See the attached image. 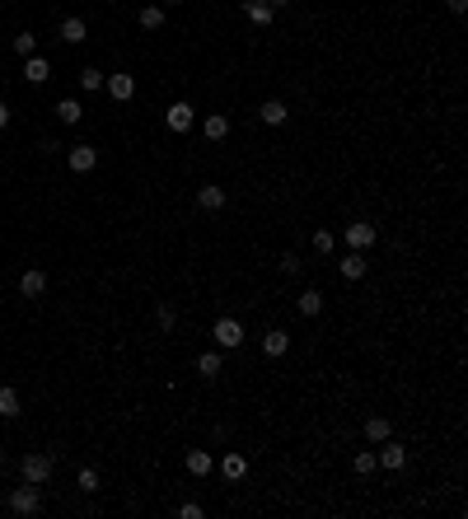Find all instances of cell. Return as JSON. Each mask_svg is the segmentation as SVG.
I'll return each mask as SVG.
<instances>
[{
	"instance_id": "cell-1",
	"label": "cell",
	"mask_w": 468,
	"mask_h": 519,
	"mask_svg": "<svg viewBox=\"0 0 468 519\" xmlns=\"http://www.w3.org/2000/svg\"><path fill=\"white\" fill-rule=\"evenodd\" d=\"M211 337H216L220 351H234V346H244V323H239V318H216V332H211Z\"/></svg>"
},
{
	"instance_id": "cell-2",
	"label": "cell",
	"mask_w": 468,
	"mask_h": 519,
	"mask_svg": "<svg viewBox=\"0 0 468 519\" xmlns=\"http://www.w3.org/2000/svg\"><path fill=\"white\" fill-rule=\"evenodd\" d=\"M19 472H24V482H33V487H43L47 477H52V454H24Z\"/></svg>"
},
{
	"instance_id": "cell-3",
	"label": "cell",
	"mask_w": 468,
	"mask_h": 519,
	"mask_svg": "<svg viewBox=\"0 0 468 519\" xmlns=\"http://www.w3.org/2000/svg\"><path fill=\"white\" fill-rule=\"evenodd\" d=\"M10 510H15V515H38V510H43V496H38V487H33V482L15 487V491H10Z\"/></svg>"
},
{
	"instance_id": "cell-4",
	"label": "cell",
	"mask_w": 468,
	"mask_h": 519,
	"mask_svg": "<svg viewBox=\"0 0 468 519\" xmlns=\"http://www.w3.org/2000/svg\"><path fill=\"white\" fill-rule=\"evenodd\" d=\"M342 239H346V248H351V253H365L374 239H379V230H374L370 220H356V225H346V234H342Z\"/></svg>"
},
{
	"instance_id": "cell-5",
	"label": "cell",
	"mask_w": 468,
	"mask_h": 519,
	"mask_svg": "<svg viewBox=\"0 0 468 519\" xmlns=\"http://www.w3.org/2000/svg\"><path fill=\"white\" fill-rule=\"evenodd\" d=\"M192 122H197V112H192V103H169V112H164V126L169 131H192Z\"/></svg>"
},
{
	"instance_id": "cell-6",
	"label": "cell",
	"mask_w": 468,
	"mask_h": 519,
	"mask_svg": "<svg viewBox=\"0 0 468 519\" xmlns=\"http://www.w3.org/2000/svg\"><path fill=\"white\" fill-rule=\"evenodd\" d=\"M66 164L75 173H89L94 164H98V150H94V145H71V150H66Z\"/></svg>"
},
{
	"instance_id": "cell-7",
	"label": "cell",
	"mask_w": 468,
	"mask_h": 519,
	"mask_svg": "<svg viewBox=\"0 0 468 519\" xmlns=\"http://www.w3.org/2000/svg\"><path fill=\"white\" fill-rule=\"evenodd\" d=\"M19 295H24V299H38V295H47V271L29 267L24 276H19Z\"/></svg>"
},
{
	"instance_id": "cell-8",
	"label": "cell",
	"mask_w": 468,
	"mask_h": 519,
	"mask_svg": "<svg viewBox=\"0 0 468 519\" xmlns=\"http://www.w3.org/2000/svg\"><path fill=\"white\" fill-rule=\"evenodd\" d=\"M374 458H379V468L398 472V468H403V463H407V449H403V444H393V440H384V449H379V454H374Z\"/></svg>"
},
{
	"instance_id": "cell-9",
	"label": "cell",
	"mask_w": 468,
	"mask_h": 519,
	"mask_svg": "<svg viewBox=\"0 0 468 519\" xmlns=\"http://www.w3.org/2000/svg\"><path fill=\"white\" fill-rule=\"evenodd\" d=\"M108 94L117 98V103H126V98L136 94V75H126V70H117V75H108Z\"/></svg>"
},
{
	"instance_id": "cell-10",
	"label": "cell",
	"mask_w": 468,
	"mask_h": 519,
	"mask_svg": "<svg viewBox=\"0 0 468 519\" xmlns=\"http://www.w3.org/2000/svg\"><path fill=\"white\" fill-rule=\"evenodd\" d=\"M258 117H263L267 126H286V117H291V108H286L281 98H267L263 108H258Z\"/></svg>"
},
{
	"instance_id": "cell-11",
	"label": "cell",
	"mask_w": 468,
	"mask_h": 519,
	"mask_svg": "<svg viewBox=\"0 0 468 519\" xmlns=\"http://www.w3.org/2000/svg\"><path fill=\"white\" fill-rule=\"evenodd\" d=\"M244 15H249L258 29H267V24H272V15H277V5H267V0H244Z\"/></svg>"
},
{
	"instance_id": "cell-12",
	"label": "cell",
	"mask_w": 468,
	"mask_h": 519,
	"mask_svg": "<svg viewBox=\"0 0 468 519\" xmlns=\"http://www.w3.org/2000/svg\"><path fill=\"white\" fill-rule=\"evenodd\" d=\"M389 435H393L389 416H365V440H370V444H384Z\"/></svg>"
},
{
	"instance_id": "cell-13",
	"label": "cell",
	"mask_w": 468,
	"mask_h": 519,
	"mask_svg": "<svg viewBox=\"0 0 468 519\" xmlns=\"http://www.w3.org/2000/svg\"><path fill=\"white\" fill-rule=\"evenodd\" d=\"M24 75H29V84H47V80H52V66H47L43 57H24Z\"/></svg>"
},
{
	"instance_id": "cell-14",
	"label": "cell",
	"mask_w": 468,
	"mask_h": 519,
	"mask_svg": "<svg viewBox=\"0 0 468 519\" xmlns=\"http://www.w3.org/2000/svg\"><path fill=\"white\" fill-rule=\"evenodd\" d=\"M220 370H225V361H220V346H216V351H202V356H197V375H202V379H216Z\"/></svg>"
},
{
	"instance_id": "cell-15",
	"label": "cell",
	"mask_w": 468,
	"mask_h": 519,
	"mask_svg": "<svg viewBox=\"0 0 468 519\" xmlns=\"http://www.w3.org/2000/svg\"><path fill=\"white\" fill-rule=\"evenodd\" d=\"M202 131H206V141H225V136H230V117H225V112H211L202 122Z\"/></svg>"
},
{
	"instance_id": "cell-16",
	"label": "cell",
	"mask_w": 468,
	"mask_h": 519,
	"mask_svg": "<svg viewBox=\"0 0 468 519\" xmlns=\"http://www.w3.org/2000/svg\"><path fill=\"white\" fill-rule=\"evenodd\" d=\"M197 206H202V211H220V206H225V188H216V183L197 188Z\"/></svg>"
},
{
	"instance_id": "cell-17",
	"label": "cell",
	"mask_w": 468,
	"mask_h": 519,
	"mask_svg": "<svg viewBox=\"0 0 468 519\" xmlns=\"http://www.w3.org/2000/svg\"><path fill=\"white\" fill-rule=\"evenodd\" d=\"M263 351H267V356H286V351H291V332L272 328V332L263 337Z\"/></svg>"
},
{
	"instance_id": "cell-18",
	"label": "cell",
	"mask_w": 468,
	"mask_h": 519,
	"mask_svg": "<svg viewBox=\"0 0 468 519\" xmlns=\"http://www.w3.org/2000/svg\"><path fill=\"white\" fill-rule=\"evenodd\" d=\"M365 267H370V262H365V253H346V257H342V276H346V281H360Z\"/></svg>"
},
{
	"instance_id": "cell-19",
	"label": "cell",
	"mask_w": 468,
	"mask_h": 519,
	"mask_svg": "<svg viewBox=\"0 0 468 519\" xmlns=\"http://www.w3.org/2000/svg\"><path fill=\"white\" fill-rule=\"evenodd\" d=\"M19 412H24V403H19V389H0V416H5V421H15Z\"/></svg>"
},
{
	"instance_id": "cell-20",
	"label": "cell",
	"mask_w": 468,
	"mask_h": 519,
	"mask_svg": "<svg viewBox=\"0 0 468 519\" xmlns=\"http://www.w3.org/2000/svg\"><path fill=\"white\" fill-rule=\"evenodd\" d=\"M211 468H216V458L206 454V449H192V454H187V472H192V477H206Z\"/></svg>"
},
{
	"instance_id": "cell-21",
	"label": "cell",
	"mask_w": 468,
	"mask_h": 519,
	"mask_svg": "<svg viewBox=\"0 0 468 519\" xmlns=\"http://www.w3.org/2000/svg\"><path fill=\"white\" fill-rule=\"evenodd\" d=\"M85 19L80 15H71V19H61V43H85Z\"/></svg>"
},
{
	"instance_id": "cell-22",
	"label": "cell",
	"mask_w": 468,
	"mask_h": 519,
	"mask_svg": "<svg viewBox=\"0 0 468 519\" xmlns=\"http://www.w3.org/2000/svg\"><path fill=\"white\" fill-rule=\"evenodd\" d=\"M300 314H305V318L323 314V290H305V295H300Z\"/></svg>"
},
{
	"instance_id": "cell-23",
	"label": "cell",
	"mask_w": 468,
	"mask_h": 519,
	"mask_svg": "<svg viewBox=\"0 0 468 519\" xmlns=\"http://www.w3.org/2000/svg\"><path fill=\"white\" fill-rule=\"evenodd\" d=\"M244 468H249V463H244V454H225V458H220V472H225L230 482H239V477H244Z\"/></svg>"
},
{
	"instance_id": "cell-24",
	"label": "cell",
	"mask_w": 468,
	"mask_h": 519,
	"mask_svg": "<svg viewBox=\"0 0 468 519\" xmlns=\"http://www.w3.org/2000/svg\"><path fill=\"white\" fill-rule=\"evenodd\" d=\"M57 117H61V122H66V126H75V122H80V117H85V108H80L75 98H61V103H57Z\"/></svg>"
},
{
	"instance_id": "cell-25",
	"label": "cell",
	"mask_w": 468,
	"mask_h": 519,
	"mask_svg": "<svg viewBox=\"0 0 468 519\" xmlns=\"http://www.w3.org/2000/svg\"><path fill=\"white\" fill-rule=\"evenodd\" d=\"M140 29H164V10H159V5H145V10H140Z\"/></svg>"
},
{
	"instance_id": "cell-26",
	"label": "cell",
	"mask_w": 468,
	"mask_h": 519,
	"mask_svg": "<svg viewBox=\"0 0 468 519\" xmlns=\"http://www.w3.org/2000/svg\"><path fill=\"white\" fill-rule=\"evenodd\" d=\"M80 89H103V70H98V66H85V70H80Z\"/></svg>"
},
{
	"instance_id": "cell-27",
	"label": "cell",
	"mask_w": 468,
	"mask_h": 519,
	"mask_svg": "<svg viewBox=\"0 0 468 519\" xmlns=\"http://www.w3.org/2000/svg\"><path fill=\"white\" fill-rule=\"evenodd\" d=\"M351 468H356V472H360V477H370V472H374V468H379V458H374V454H370V449H360V454H356V458H351Z\"/></svg>"
},
{
	"instance_id": "cell-28",
	"label": "cell",
	"mask_w": 468,
	"mask_h": 519,
	"mask_svg": "<svg viewBox=\"0 0 468 519\" xmlns=\"http://www.w3.org/2000/svg\"><path fill=\"white\" fill-rule=\"evenodd\" d=\"M15 52H19V57H38V38H33V33H19Z\"/></svg>"
},
{
	"instance_id": "cell-29",
	"label": "cell",
	"mask_w": 468,
	"mask_h": 519,
	"mask_svg": "<svg viewBox=\"0 0 468 519\" xmlns=\"http://www.w3.org/2000/svg\"><path fill=\"white\" fill-rule=\"evenodd\" d=\"M314 248L332 253V248H337V234H332V230H314Z\"/></svg>"
},
{
	"instance_id": "cell-30",
	"label": "cell",
	"mask_w": 468,
	"mask_h": 519,
	"mask_svg": "<svg viewBox=\"0 0 468 519\" xmlns=\"http://www.w3.org/2000/svg\"><path fill=\"white\" fill-rule=\"evenodd\" d=\"M75 482H80V491H98V472H94V468H80Z\"/></svg>"
},
{
	"instance_id": "cell-31",
	"label": "cell",
	"mask_w": 468,
	"mask_h": 519,
	"mask_svg": "<svg viewBox=\"0 0 468 519\" xmlns=\"http://www.w3.org/2000/svg\"><path fill=\"white\" fill-rule=\"evenodd\" d=\"M281 271H286V276H300V271H305V262H300L295 253H286V257H281Z\"/></svg>"
},
{
	"instance_id": "cell-32",
	"label": "cell",
	"mask_w": 468,
	"mask_h": 519,
	"mask_svg": "<svg viewBox=\"0 0 468 519\" xmlns=\"http://www.w3.org/2000/svg\"><path fill=\"white\" fill-rule=\"evenodd\" d=\"M155 318H159V328H164V332H169V328H173V323H178V314H173L169 304H159V314H155Z\"/></svg>"
},
{
	"instance_id": "cell-33",
	"label": "cell",
	"mask_w": 468,
	"mask_h": 519,
	"mask_svg": "<svg viewBox=\"0 0 468 519\" xmlns=\"http://www.w3.org/2000/svg\"><path fill=\"white\" fill-rule=\"evenodd\" d=\"M178 519H202V505H192V501H183V505H178Z\"/></svg>"
},
{
	"instance_id": "cell-34",
	"label": "cell",
	"mask_w": 468,
	"mask_h": 519,
	"mask_svg": "<svg viewBox=\"0 0 468 519\" xmlns=\"http://www.w3.org/2000/svg\"><path fill=\"white\" fill-rule=\"evenodd\" d=\"M450 10H454V15H464V10H468V0H450Z\"/></svg>"
},
{
	"instance_id": "cell-35",
	"label": "cell",
	"mask_w": 468,
	"mask_h": 519,
	"mask_svg": "<svg viewBox=\"0 0 468 519\" xmlns=\"http://www.w3.org/2000/svg\"><path fill=\"white\" fill-rule=\"evenodd\" d=\"M5 126H10V108H5V103H0V131H5Z\"/></svg>"
},
{
	"instance_id": "cell-36",
	"label": "cell",
	"mask_w": 468,
	"mask_h": 519,
	"mask_svg": "<svg viewBox=\"0 0 468 519\" xmlns=\"http://www.w3.org/2000/svg\"><path fill=\"white\" fill-rule=\"evenodd\" d=\"M267 5H291V0H267Z\"/></svg>"
},
{
	"instance_id": "cell-37",
	"label": "cell",
	"mask_w": 468,
	"mask_h": 519,
	"mask_svg": "<svg viewBox=\"0 0 468 519\" xmlns=\"http://www.w3.org/2000/svg\"><path fill=\"white\" fill-rule=\"evenodd\" d=\"M164 5H178V0H164Z\"/></svg>"
},
{
	"instance_id": "cell-38",
	"label": "cell",
	"mask_w": 468,
	"mask_h": 519,
	"mask_svg": "<svg viewBox=\"0 0 468 519\" xmlns=\"http://www.w3.org/2000/svg\"><path fill=\"white\" fill-rule=\"evenodd\" d=\"M0 468H5V454H0Z\"/></svg>"
},
{
	"instance_id": "cell-39",
	"label": "cell",
	"mask_w": 468,
	"mask_h": 519,
	"mask_svg": "<svg viewBox=\"0 0 468 519\" xmlns=\"http://www.w3.org/2000/svg\"><path fill=\"white\" fill-rule=\"evenodd\" d=\"M0 248H5V239H0Z\"/></svg>"
}]
</instances>
